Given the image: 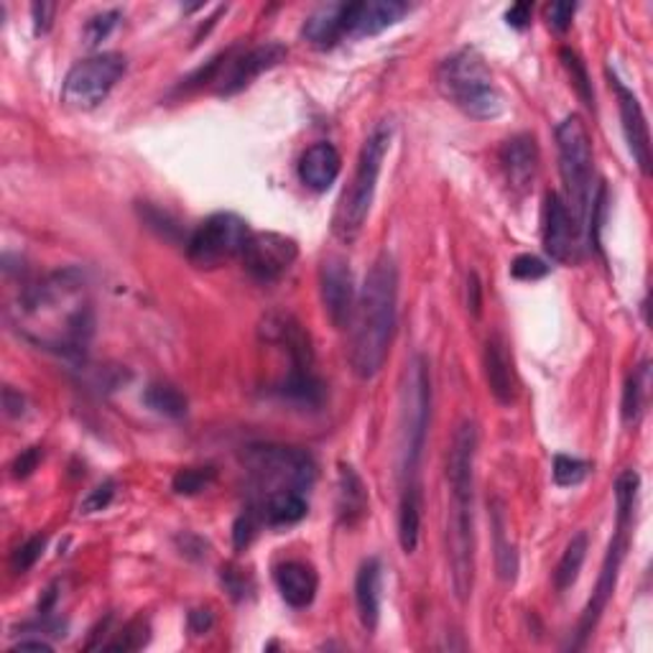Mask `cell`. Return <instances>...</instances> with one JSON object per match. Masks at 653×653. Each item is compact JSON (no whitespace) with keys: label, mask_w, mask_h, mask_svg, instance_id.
<instances>
[{"label":"cell","mask_w":653,"mask_h":653,"mask_svg":"<svg viewBox=\"0 0 653 653\" xmlns=\"http://www.w3.org/2000/svg\"><path fill=\"white\" fill-rule=\"evenodd\" d=\"M13 651H44V653H51L55 649H51V643L41 641V638H36V641H32V638H24V641H19L16 645H13Z\"/></svg>","instance_id":"51"},{"label":"cell","mask_w":653,"mask_h":653,"mask_svg":"<svg viewBox=\"0 0 653 653\" xmlns=\"http://www.w3.org/2000/svg\"><path fill=\"white\" fill-rule=\"evenodd\" d=\"M431 419V376L422 355L408 363L401 389V485L419 480Z\"/></svg>","instance_id":"6"},{"label":"cell","mask_w":653,"mask_h":653,"mask_svg":"<svg viewBox=\"0 0 653 653\" xmlns=\"http://www.w3.org/2000/svg\"><path fill=\"white\" fill-rule=\"evenodd\" d=\"M3 408H5V416H11V419H19V416L26 414V399L21 396V391H13L11 385H5V389H3Z\"/></svg>","instance_id":"46"},{"label":"cell","mask_w":653,"mask_h":653,"mask_svg":"<svg viewBox=\"0 0 653 653\" xmlns=\"http://www.w3.org/2000/svg\"><path fill=\"white\" fill-rule=\"evenodd\" d=\"M151 638V622L149 618H143V615H139V618L128 620L123 628L118 630V636L112 638V641H108L103 645L105 651H141L143 645L149 643Z\"/></svg>","instance_id":"33"},{"label":"cell","mask_w":653,"mask_h":653,"mask_svg":"<svg viewBox=\"0 0 653 653\" xmlns=\"http://www.w3.org/2000/svg\"><path fill=\"white\" fill-rule=\"evenodd\" d=\"M561 64H565V70L569 72V78H572V85L577 93H580L582 103L584 105H592L595 103V93H592V82L587 78V70H584L582 59L577 57V51L572 49H561Z\"/></svg>","instance_id":"37"},{"label":"cell","mask_w":653,"mask_h":653,"mask_svg":"<svg viewBox=\"0 0 653 653\" xmlns=\"http://www.w3.org/2000/svg\"><path fill=\"white\" fill-rule=\"evenodd\" d=\"M408 13L404 0H360L343 3V36L345 39H366L378 36L385 28L396 26Z\"/></svg>","instance_id":"14"},{"label":"cell","mask_w":653,"mask_h":653,"mask_svg":"<svg viewBox=\"0 0 653 653\" xmlns=\"http://www.w3.org/2000/svg\"><path fill=\"white\" fill-rule=\"evenodd\" d=\"M437 85L454 108L475 120H496L503 112V95L492 82L485 59L475 49H460L439 64Z\"/></svg>","instance_id":"5"},{"label":"cell","mask_w":653,"mask_h":653,"mask_svg":"<svg viewBox=\"0 0 653 653\" xmlns=\"http://www.w3.org/2000/svg\"><path fill=\"white\" fill-rule=\"evenodd\" d=\"M39 462H41L39 447H28V450H24L16 460H13V465H11L13 477H28L36 467H39Z\"/></svg>","instance_id":"44"},{"label":"cell","mask_w":653,"mask_h":653,"mask_svg":"<svg viewBox=\"0 0 653 653\" xmlns=\"http://www.w3.org/2000/svg\"><path fill=\"white\" fill-rule=\"evenodd\" d=\"M587 546H590V542H587V534H584V531L574 534L572 542L567 544V549H565V554H561V559L557 565V572H554V587H557V592H565L577 582L584 559H587Z\"/></svg>","instance_id":"29"},{"label":"cell","mask_w":653,"mask_h":653,"mask_svg":"<svg viewBox=\"0 0 653 653\" xmlns=\"http://www.w3.org/2000/svg\"><path fill=\"white\" fill-rule=\"evenodd\" d=\"M587 473H590V465L584 460L567 458V454H557V458H554L551 475H554V483H557L559 488H572V485H580L584 477H587Z\"/></svg>","instance_id":"36"},{"label":"cell","mask_w":653,"mask_h":653,"mask_svg":"<svg viewBox=\"0 0 653 653\" xmlns=\"http://www.w3.org/2000/svg\"><path fill=\"white\" fill-rule=\"evenodd\" d=\"M467 309L473 311V317H480L483 286H480V276H477L475 271L467 276Z\"/></svg>","instance_id":"47"},{"label":"cell","mask_w":653,"mask_h":653,"mask_svg":"<svg viewBox=\"0 0 653 653\" xmlns=\"http://www.w3.org/2000/svg\"><path fill=\"white\" fill-rule=\"evenodd\" d=\"M340 169H343L340 151L332 143H314V146L304 151L299 162V179L311 192H326L337 181Z\"/></svg>","instance_id":"21"},{"label":"cell","mask_w":653,"mask_h":653,"mask_svg":"<svg viewBox=\"0 0 653 653\" xmlns=\"http://www.w3.org/2000/svg\"><path fill=\"white\" fill-rule=\"evenodd\" d=\"M143 404H146L151 412L169 416V419H181L189 408L185 393L171 383H151L149 389L143 391Z\"/></svg>","instance_id":"30"},{"label":"cell","mask_w":653,"mask_h":653,"mask_svg":"<svg viewBox=\"0 0 653 653\" xmlns=\"http://www.w3.org/2000/svg\"><path fill=\"white\" fill-rule=\"evenodd\" d=\"M13 314L19 332H24L36 345L67 358H85L90 337L95 332V317L80 271H57L26 286L13 307Z\"/></svg>","instance_id":"1"},{"label":"cell","mask_w":653,"mask_h":653,"mask_svg":"<svg viewBox=\"0 0 653 653\" xmlns=\"http://www.w3.org/2000/svg\"><path fill=\"white\" fill-rule=\"evenodd\" d=\"M240 258L250 276L261 284H273L296 263L299 246L281 233H253Z\"/></svg>","instance_id":"12"},{"label":"cell","mask_w":653,"mask_h":653,"mask_svg":"<svg viewBox=\"0 0 653 653\" xmlns=\"http://www.w3.org/2000/svg\"><path fill=\"white\" fill-rule=\"evenodd\" d=\"M288 51L284 44L278 41H265L258 44V47H250L248 51H240V55H230L225 51V64H219L217 72V95H238L240 90H246L256 78H261L263 72L273 70V67L284 62Z\"/></svg>","instance_id":"11"},{"label":"cell","mask_w":653,"mask_h":653,"mask_svg":"<svg viewBox=\"0 0 653 653\" xmlns=\"http://www.w3.org/2000/svg\"><path fill=\"white\" fill-rule=\"evenodd\" d=\"M319 294H322V304L330 322L337 330H345L351 324L355 301H358V292H355V278L351 265L343 258L330 256L319 269Z\"/></svg>","instance_id":"13"},{"label":"cell","mask_w":653,"mask_h":653,"mask_svg":"<svg viewBox=\"0 0 653 653\" xmlns=\"http://www.w3.org/2000/svg\"><path fill=\"white\" fill-rule=\"evenodd\" d=\"M276 393L281 399L294 401L299 406H322L324 401V383L311 373V370H292L284 381L276 385Z\"/></svg>","instance_id":"28"},{"label":"cell","mask_w":653,"mask_h":653,"mask_svg":"<svg viewBox=\"0 0 653 653\" xmlns=\"http://www.w3.org/2000/svg\"><path fill=\"white\" fill-rule=\"evenodd\" d=\"M32 13H34L36 34H44L51 26V16H55V5H51V3H34L32 5Z\"/></svg>","instance_id":"48"},{"label":"cell","mask_w":653,"mask_h":653,"mask_svg":"<svg viewBox=\"0 0 653 653\" xmlns=\"http://www.w3.org/2000/svg\"><path fill=\"white\" fill-rule=\"evenodd\" d=\"M112 498H116V483L112 480H105L97 485L95 490L87 492V498L82 500L80 511L82 513H97V511H105L112 503Z\"/></svg>","instance_id":"42"},{"label":"cell","mask_w":653,"mask_h":653,"mask_svg":"<svg viewBox=\"0 0 653 653\" xmlns=\"http://www.w3.org/2000/svg\"><path fill=\"white\" fill-rule=\"evenodd\" d=\"M500 166H503L508 185L519 192H526L538 171V146L529 133H519L500 146Z\"/></svg>","instance_id":"18"},{"label":"cell","mask_w":653,"mask_h":653,"mask_svg":"<svg viewBox=\"0 0 653 653\" xmlns=\"http://www.w3.org/2000/svg\"><path fill=\"white\" fill-rule=\"evenodd\" d=\"M44 546H47V536H32L26 544H21L19 549L13 551V557H11L13 572H19V574L28 572V569H32L36 565V561L41 559Z\"/></svg>","instance_id":"39"},{"label":"cell","mask_w":653,"mask_h":653,"mask_svg":"<svg viewBox=\"0 0 653 653\" xmlns=\"http://www.w3.org/2000/svg\"><path fill=\"white\" fill-rule=\"evenodd\" d=\"M477 424L465 419L454 429L447 483H450V513H447V554H450L452 590L460 603H467L475 582V458Z\"/></svg>","instance_id":"2"},{"label":"cell","mask_w":653,"mask_h":653,"mask_svg":"<svg viewBox=\"0 0 653 653\" xmlns=\"http://www.w3.org/2000/svg\"><path fill=\"white\" fill-rule=\"evenodd\" d=\"M485 378H488V389L496 396L498 404H513L515 399V376H513V358L508 351V343L503 335H490L485 343Z\"/></svg>","instance_id":"19"},{"label":"cell","mask_w":653,"mask_h":653,"mask_svg":"<svg viewBox=\"0 0 653 653\" xmlns=\"http://www.w3.org/2000/svg\"><path fill=\"white\" fill-rule=\"evenodd\" d=\"M582 227L577 225L567 202L557 192L546 194L544 202V248L554 261L567 263L572 261L577 238H580Z\"/></svg>","instance_id":"17"},{"label":"cell","mask_w":653,"mask_h":653,"mask_svg":"<svg viewBox=\"0 0 653 653\" xmlns=\"http://www.w3.org/2000/svg\"><path fill=\"white\" fill-rule=\"evenodd\" d=\"M217 477V470L212 465H204V467H185L179 470L177 475H174L171 480V488L177 496H197V492L207 490L212 483H215Z\"/></svg>","instance_id":"35"},{"label":"cell","mask_w":653,"mask_h":653,"mask_svg":"<svg viewBox=\"0 0 653 653\" xmlns=\"http://www.w3.org/2000/svg\"><path fill=\"white\" fill-rule=\"evenodd\" d=\"M607 80H610V87L615 90V97H618L622 133H626L630 156H633V162L638 164L641 174L649 177L651 174V133H649V123H645L641 103H638L633 90L622 85L620 78L613 70H607Z\"/></svg>","instance_id":"16"},{"label":"cell","mask_w":653,"mask_h":653,"mask_svg":"<svg viewBox=\"0 0 653 653\" xmlns=\"http://www.w3.org/2000/svg\"><path fill=\"white\" fill-rule=\"evenodd\" d=\"M223 584L227 587V592H230V595L235 597V599H240V597H246V592H248V577L240 572V569H235L233 565H227V567H223Z\"/></svg>","instance_id":"45"},{"label":"cell","mask_w":653,"mask_h":653,"mask_svg":"<svg viewBox=\"0 0 653 653\" xmlns=\"http://www.w3.org/2000/svg\"><path fill=\"white\" fill-rule=\"evenodd\" d=\"M391 135L393 126L389 120H383V123H378L373 131H370L366 143H363L351 187L345 189L343 200H340L335 210V217H332V233L343 242L358 240L363 227H366V219L376 200V189L378 179H381L385 154H389L391 149Z\"/></svg>","instance_id":"4"},{"label":"cell","mask_w":653,"mask_h":653,"mask_svg":"<svg viewBox=\"0 0 653 653\" xmlns=\"http://www.w3.org/2000/svg\"><path fill=\"white\" fill-rule=\"evenodd\" d=\"M253 508L261 513V521L269 523V526H292V523H299L307 515L309 503L304 492L278 490L258 500Z\"/></svg>","instance_id":"26"},{"label":"cell","mask_w":653,"mask_h":653,"mask_svg":"<svg viewBox=\"0 0 653 653\" xmlns=\"http://www.w3.org/2000/svg\"><path fill=\"white\" fill-rule=\"evenodd\" d=\"M246 467L261 498L278 490L307 492L317 480V462L301 447L253 444L246 450Z\"/></svg>","instance_id":"8"},{"label":"cell","mask_w":653,"mask_h":653,"mask_svg":"<svg viewBox=\"0 0 653 653\" xmlns=\"http://www.w3.org/2000/svg\"><path fill=\"white\" fill-rule=\"evenodd\" d=\"M118 24H120V11L95 13V16L85 24V41L90 47H97V44L105 41L112 32H116Z\"/></svg>","instance_id":"38"},{"label":"cell","mask_w":653,"mask_h":653,"mask_svg":"<svg viewBox=\"0 0 653 653\" xmlns=\"http://www.w3.org/2000/svg\"><path fill=\"white\" fill-rule=\"evenodd\" d=\"M559 149V171L565 181L567 207L572 212L577 225L582 227L590 219L592 200H595V156H592V141L587 126L580 116H567L557 128Z\"/></svg>","instance_id":"7"},{"label":"cell","mask_w":653,"mask_h":653,"mask_svg":"<svg viewBox=\"0 0 653 653\" xmlns=\"http://www.w3.org/2000/svg\"><path fill=\"white\" fill-rule=\"evenodd\" d=\"M250 227L246 219L235 212H215L207 219H202L194 227V233L187 240V258L197 269H215V265L233 261L242 256L248 240Z\"/></svg>","instance_id":"9"},{"label":"cell","mask_w":653,"mask_h":653,"mask_svg":"<svg viewBox=\"0 0 653 653\" xmlns=\"http://www.w3.org/2000/svg\"><path fill=\"white\" fill-rule=\"evenodd\" d=\"M492 534H496L498 574L503 577L506 582H513L515 572H519V557H515V549L511 546V542H508L503 508H496V511H492Z\"/></svg>","instance_id":"32"},{"label":"cell","mask_w":653,"mask_h":653,"mask_svg":"<svg viewBox=\"0 0 653 653\" xmlns=\"http://www.w3.org/2000/svg\"><path fill=\"white\" fill-rule=\"evenodd\" d=\"M546 273H549V265H546L542 258L531 253H523L511 263V276L519 281H538L544 278Z\"/></svg>","instance_id":"41"},{"label":"cell","mask_w":653,"mask_h":653,"mask_svg":"<svg viewBox=\"0 0 653 653\" xmlns=\"http://www.w3.org/2000/svg\"><path fill=\"white\" fill-rule=\"evenodd\" d=\"M622 557H626V529H618V536L613 538L610 546H607V554H605V561H603V572L597 577V587L592 592L587 607L582 610V618H580V628H577V643L574 649H580L584 645V641L592 636V630H595L597 620L603 618L607 603H610L613 592H615V584H618V572H620V565H622Z\"/></svg>","instance_id":"15"},{"label":"cell","mask_w":653,"mask_h":653,"mask_svg":"<svg viewBox=\"0 0 653 653\" xmlns=\"http://www.w3.org/2000/svg\"><path fill=\"white\" fill-rule=\"evenodd\" d=\"M258 526H261V513H258L256 508H248L246 513H240L238 521H235V526H233L235 549H238V551L248 549V544L253 542L256 534H258Z\"/></svg>","instance_id":"40"},{"label":"cell","mask_w":653,"mask_h":653,"mask_svg":"<svg viewBox=\"0 0 653 653\" xmlns=\"http://www.w3.org/2000/svg\"><path fill=\"white\" fill-rule=\"evenodd\" d=\"M577 13V5L574 3H551L549 9H546V16H549V24L557 28V32H567L569 26H572V19Z\"/></svg>","instance_id":"43"},{"label":"cell","mask_w":653,"mask_h":653,"mask_svg":"<svg viewBox=\"0 0 653 653\" xmlns=\"http://www.w3.org/2000/svg\"><path fill=\"white\" fill-rule=\"evenodd\" d=\"M368 513V490L351 465H340L337 475V519L343 526H355Z\"/></svg>","instance_id":"25"},{"label":"cell","mask_w":653,"mask_h":653,"mask_svg":"<svg viewBox=\"0 0 653 653\" xmlns=\"http://www.w3.org/2000/svg\"><path fill=\"white\" fill-rule=\"evenodd\" d=\"M506 21L513 28H526L529 21H531V5L529 3L511 5V9H508V13H506Z\"/></svg>","instance_id":"49"},{"label":"cell","mask_w":653,"mask_h":653,"mask_svg":"<svg viewBox=\"0 0 653 653\" xmlns=\"http://www.w3.org/2000/svg\"><path fill=\"white\" fill-rule=\"evenodd\" d=\"M649 385H651V370H649V363H643V366L628 378L626 389H622V422L636 424L641 419L645 408V396H649Z\"/></svg>","instance_id":"31"},{"label":"cell","mask_w":653,"mask_h":653,"mask_svg":"<svg viewBox=\"0 0 653 653\" xmlns=\"http://www.w3.org/2000/svg\"><path fill=\"white\" fill-rule=\"evenodd\" d=\"M422 515H424V492L422 480L401 485V503H399V542L406 554H414L419 546L422 534Z\"/></svg>","instance_id":"24"},{"label":"cell","mask_w":653,"mask_h":653,"mask_svg":"<svg viewBox=\"0 0 653 653\" xmlns=\"http://www.w3.org/2000/svg\"><path fill=\"white\" fill-rule=\"evenodd\" d=\"M126 70V57L118 55V51H103V55L82 59L67 72L62 103L74 110L97 108L110 95V90L118 85Z\"/></svg>","instance_id":"10"},{"label":"cell","mask_w":653,"mask_h":653,"mask_svg":"<svg viewBox=\"0 0 653 653\" xmlns=\"http://www.w3.org/2000/svg\"><path fill=\"white\" fill-rule=\"evenodd\" d=\"M638 475L633 470H626L615 483V503H618V529H628L630 521H633L636 511V498H638Z\"/></svg>","instance_id":"34"},{"label":"cell","mask_w":653,"mask_h":653,"mask_svg":"<svg viewBox=\"0 0 653 653\" xmlns=\"http://www.w3.org/2000/svg\"><path fill=\"white\" fill-rule=\"evenodd\" d=\"M276 587L292 607H309L319 590V577L307 561H284L276 567Z\"/></svg>","instance_id":"23"},{"label":"cell","mask_w":653,"mask_h":653,"mask_svg":"<svg viewBox=\"0 0 653 653\" xmlns=\"http://www.w3.org/2000/svg\"><path fill=\"white\" fill-rule=\"evenodd\" d=\"M301 36L317 49H330L337 41H343V3H326L317 9L304 21Z\"/></svg>","instance_id":"27"},{"label":"cell","mask_w":653,"mask_h":653,"mask_svg":"<svg viewBox=\"0 0 653 653\" xmlns=\"http://www.w3.org/2000/svg\"><path fill=\"white\" fill-rule=\"evenodd\" d=\"M212 626H215V618H212L210 610L189 613V628H192V633H207Z\"/></svg>","instance_id":"50"},{"label":"cell","mask_w":653,"mask_h":653,"mask_svg":"<svg viewBox=\"0 0 653 653\" xmlns=\"http://www.w3.org/2000/svg\"><path fill=\"white\" fill-rule=\"evenodd\" d=\"M399 319V265L381 253L370 265L351 319V366L360 381H373L391 353Z\"/></svg>","instance_id":"3"},{"label":"cell","mask_w":653,"mask_h":653,"mask_svg":"<svg viewBox=\"0 0 653 653\" xmlns=\"http://www.w3.org/2000/svg\"><path fill=\"white\" fill-rule=\"evenodd\" d=\"M265 332L271 340H276L286 347L288 360H292V370H311L314 366V351H311L309 332L304 330V324L292 314H273L265 319Z\"/></svg>","instance_id":"20"},{"label":"cell","mask_w":653,"mask_h":653,"mask_svg":"<svg viewBox=\"0 0 653 653\" xmlns=\"http://www.w3.org/2000/svg\"><path fill=\"white\" fill-rule=\"evenodd\" d=\"M381 590H383V567L378 559L363 561L355 577V605L358 618L368 633H373L381 620Z\"/></svg>","instance_id":"22"}]
</instances>
